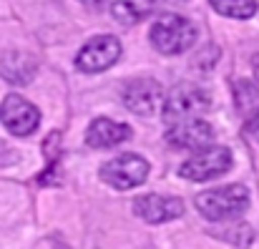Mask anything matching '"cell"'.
<instances>
[{"label": "cell", "mask_w": 259, "mask_h": 249, "mask_svg": "<svg viewBox=\"0 0 259 249\" xmlns=\"http://www.w3.org/2000/svg\"><path fill=\"white\" fill-rule=\"evenodd\" d=\"M194 204H196V209H199V214L204 219H209V222H227V219H237L239 214L247 212L249 191L242 184H229V186L201 191Z\"/></svg>", "instance_id": "cell-1"}, {"label": "cell", "mask_w": 259, "mask_h": 249, "mask_svg": "<svg viewBox=\"0 0 259 249\" xmlns=\"http://www.w3.org/2000/svg\"><path fill=\"white\" fill-rule=\"evenodd\" d=\"M194 40H196V28L184 15H161L151 25V43L164 56H176L189 51Z\"/></svg>", "instance_id": "cell-2"}, {"label": "cell", "mask_w": 259, "mask_h": 249, "mask_svg": "<svg viewBox=\"0 0 259 249\" xmlns=\"http://www.w3.org/2000/svg\"><path fill=\"white\" fill-rule=\"evenodd\" d=\"M211 98L206 91H201L194 83H179L164 96V121L166 123H181V121H194L204 111H209Z\"/></svg>", "instance_id": "cell-3"}, {"label": "cell", "mask_w": 259, "mask_h": 249, "mask_svg": "<svg viewBox=\"0 0 259 249\" xmlns=\"http://www.w3.org/2000/svg\"><path fill=\"white\" fill-rule=\"evenodd\" d=\"M146 176H149V164L136 154H121L101 166V179L108 186L121 189V191L141 186L146 181Z\"/></svg>", "instance_id": "cell-4"}, {"label": "cell", "mask_w": 259, "mask_h": 249, "mask_svg": "<svg viewBox=\"0 0 259 249\" xmlns=\"http://www.w3.org/2000/svg\"><path fill=\"white\" fill-rule=\"evenodd\" d=\"M234 164L232 159V151L224 149V146H209L204 149L201 154L191 156L189 161H184L179 174L184 179H191V181H206V179H214V176H222L227 174Z\"/></svg>", "instance_id": "cell-5"}, {"label": "cell", "mask_w": 259, "mask_h": 249, "mask_svg": "<svg viewBox=\"0 0 259 249\" xmlns=\"http://www.w3.org/2000/svg\"><path fill=\"white\" fill-rule=\"evenodd\" d=\"M0 121L13 136H30L40 123V111L23 96L10 93L0 106Z\"/></svg>", "instance_id": "cell-6"}, {"label": "cell", "mask_w": 259, "mask_h": 249, "mask_svg": "<svg viewBox=\"0 0 259 249\" xmlns=\"http://www.w3.org/2000/svg\"><path fill=\"white\" fill-rule=\"evenodd\" d=\"M121 56V43L113 35H96L91 38L86 46L76 56V66L86 73H98L111 68Z\"/></svg>", "instance_id": "cell-7"}, {"label": "cell", "mask_w": 259, "mask_h": 249, "mask_svg": "<svg viewBox=\"0 0 259 249\" xmlns=\"http://www.w3.org/2000/svg\"><path fill=\"white\" fill-rule=\"evenodd\" d=\"M123 103L128 111H134L139 116H154L159 111V106L164 103V91H161L159 81H154V78H136L126 86Z\"/></svg>", "instance_id": "cell-8"}, {"label": "cell", "mask_w": 259, "mask_h": 249, "mask_svg": "<svg viewBox=\"0 0 259 249\" xmlns=\"http://www.w3.org/2000/svg\"><path fill=\"white\" fill-rule=\"evenodd\" d=\"M136 217H141L149 224H164L184 214V204L176 196H161V194H144L134 201Z\"/></svg>", "instance_id": "cell-9"}, {"label": "cell", "mask_w": 259, "mask_h": 249, "mask_svg": "<svg viewBox=\"0 0 259 249\" xmlns=\"http://www.w3.org/2000/svg\"><path fill=\"white\" fill-rule=\"evenodd\" d=\"M166 141L176 149H209L214 144V129L201 118L181 121L166 134Z\"/></svg>", "instance_id": "cell-10"}, {"label": "cell", "mask_w": 259, "mask_h": 249, "mask_svg": "<svg viewBox=\"0 0 259 249\" xmlns=\"http://www.w3.org/2000/svg\"><path fill=\"white\" fill-rule=\"evenodd\" d=\"M128 136H131V129L126 123H118V121H111V118H96L88 126L86 141L93 149H108V146L126 141Z\"/></svg>", "instance_id": "cell-11"}, {"label": "cell", "mask_w": 259, "mask_h": 249, "mask_svg": "<svg viewBox=\"0 0 259 249\" xmlns=\"http://www.w3.org/2000/svg\"><path fill=\"white\" fill-rule=\"evenodd\" d=\"M35 68H38V66H35L33 56H28V53H23V51H10V53H5L3 61H0V76L8 83H13V86H25V83H30L33 76H35Z\"/></svg>", "instance_id": "cell-12"}, {"label": "cell", "mask_w": 259, "mask_h": 249, "mask_svg": "<svg viewBox=\"0 0 259 249\" xmlns=\"http://www.w3.org/2000/svg\"><path fill=\"white\" fill-rule=\"evenodd\" d=\"M159 0H113L111 13L121 25H136L156 10Z\"/></svg>", "instance_id": "cell-13"}, {"label": "cell", "mask_w": 259, "mask_h": 249, "mask_svg": "<svg viewBox=\"0 0 259 249\" xmlns=\"http://www.w3.org/2000/svg\"><path fill=\"white\" fill-rule=\"evenodd\" d=\"M209 5L224 15V18H237V20H247L257 13V0H209Z\"/></svg>", "instance_id": "cell-14"}, {"label": "cell", "mask_w": 259, "mask_h": 249, "mask_svg": "<svg viewBox=\"0 0 259 249\" xmlns=\"http://www.w3.org/2000/svg\"><path fill=\"white\" fill-rule=\"evenodd\" d=\"M234 106L239 108V113L252 116L259 111V88L249 81H239L234 86Z\"/></svg>", "instance_id": "cell-15"}, {"label": "cell", "mask_w": 259, "mask_h": 249, "mask_svg": "<svg viewBox=\"0 0 259 249\" xmlns=\"http://www.w3.org/2000/svg\"><path fill=\"white\" fill-rule=\"evenodd\" d=\"M214 237L227 242V244H234V247L244 249L254 242V229L247 227V224H229V227H222V229H214Z\"/></svg>", "instance_id": "cell-16"}, {"label": "cell", "mask_w": 259, "mask_h": 249, "mask_svg": "<svg viewBox=\"0 0 259 249\" xmlns=\"http://www.w3.org/2000/svg\"><path fill=\"white\" fill-rule=\"evenodd\" d=\"M244 131H247V136H249V139H257L259 141V111H254V113L249 116V121H247Z\"/></svg>", "instance_id": "cell-17"}, {"label": "cell", "mask_w": 259, "mask_h": 249, "mask_svg": "<svg viewBox=\"0 0 259 249\" xmlns=\"http://www.w3.org/2000/svg\"><path fill=\"white\" fill-rule=\"evenodd\" d=\"M86 8H91V10H98V8H103L106 5V0H81Z\"/></svg>", "instance_id": "cell-18"}, {"label": "cell", "mask_w": 259, "mask_h": 249, "mask_svg": "<svg viewBox=\"0 0 259 249\" xmlns=\"http://www.w3.org/2000/svg\"><path fill=\"white\" fill-rule=\"evenodd\" d=\"M252 73H254V78L259 81V53L252 58Z\"/></svg>", "instance_id": "cell-19"}]
</instances>
